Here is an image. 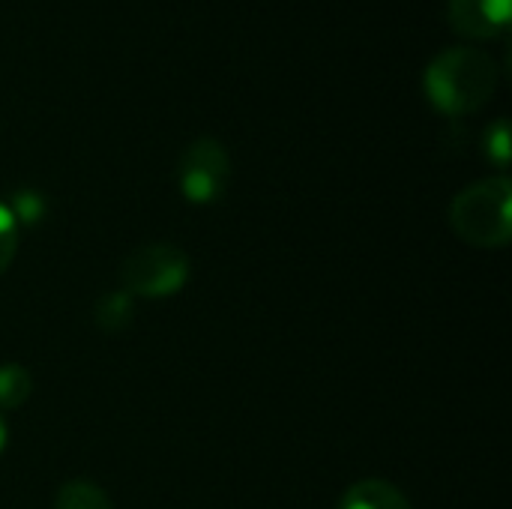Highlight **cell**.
I'll return each instance as SVG.
<instances>
[{"instance_id":"8fae6325","label":"cell","mask_w":512,"mask_h":509,"mask_svg":"<svg viewBox=\"0 0 512 509\" xmlns=\"http://www.w3.org/2000/svg\"><path fill=\"white\" fill-rule=\"evenodd\" d=\"M486 156L498 168H507V162H510V123L507 120H495L486 129Z\"/></svg>"},{"instance_id":"5b68a950","label":"cell","mask_w":512,"mask_h":509,"mask_svg":"<svg viewBox=\"0 0 512 509\" xmlns=\"http://www.w3.org/2000/svg\"><path fill=\"white\" fill-rule=\"evenodd\" d=\"M447 18L459 36L495 39L512 18V0H450Z\"/></svg>"},{"instance_id":"8992f818","label":"cell","mask_w":512,"mask_h":509,"mask_svg":"<svg viewBox=\"0 0 512 509\" xmlns=\"http://www.w3.org/2000/svg\"><path fill=\"white\" fill-rule=\"evenodd\" d=\"M339 509H411V504L387 480H360L342 495Z\"/></svg>"},{"instance_id":"ba28073f","label":"cell","mask_w":512,"mask_h":509,"mask_svg":"<svg viewBox=\"0 0 512 509\" xmlns=\"http://www.w3.org/2000/svg\"><path fill=\"white\" fill-rule=\"evenodd\" d=\"M54 509H111L108 495L90 480H69L57 489Z\"/></svg>"},{"instance_id":"30bf717a","label":"cell","mask_w":512,"mask_h":509,"mask_svg":"<svg viewBox=\"0 0 512 509\" xmlns=\"http://www.w3.org/2000/svg\"><path fill=\"white\" fill-rule=\"evenodd\" d=\"M9 213H12V219H15V225H36V222H42V216H45V198L36 192V189H18L12 198H9Z\"/></svg>"},{"instance_id":"6da1fadb","label":"cell","mask_w":512,"mask_h":509,"mask_svg":"<svg viewBox=\"0 0 512 509\" xmlns=\"http://www.w3.org/2000/svg\"><path fill=\"white\" fill-rule=\"evenodd\" d=\"M498 87V66L480 48H450L441 51L426 69L429 102L450 117L480 111Z\"/></svg>"},{"instance_id":"4fadbf2b","label":"cell","mask_w":512,"mask_h":509,"mask_svg":"<svg viewBox=\"0 0 512 509\" xmlns=\"http://www.w3.org/2000/svg\"><path fill=\"white\" fill-rule=\"evenodd\" d=\"M6 438H9V432H6V420H3V414H0V453L6 450Z\"/></svg>"},{"instance_id":"7a4b0ae2","label":"cell","mask_w":512,"mask_h":509,"mask_svg":"<svg viewBox=\"0 0 512 509\" xmlns=\"http://www.w3.org/2000/svg\"><path fill=\"white\" fill-rule=\"evenodd\" d=\"M512 183L486 177L465 186L450 204V225L459 240L477 249H504L512 240Z\"/></svg>"},{"instance_id":"277c9868","label":"cell","mask_w":512,"mask_h":509,"mask_svg":"<svg viewBox=\"0 0 512 509\" xmlns=\"http://www.w3.org/2000/svg\"><path fill=\"white\" fill-rule=\"evenodd\" d=\"M231 177V159L228 150L210 138H195L177 159V186L192 204H210L216 201Z\"/></svg>"},{"instance_id":"52a82bcc","label":"cell","mask_w":512,"mask_h":509,"mask_svg":"<svg viewBox=\"0 0 512 509\" xmlns=\"http://www.w3.org/2000/svg\"><path fill=\"white\" fill-rule=\"evenodd\" d=\"M132 315H135V297H129L123 288L102 294L93 306V324L99 333H108V336L123 333L132 324Z\"/></svg>"},{"instance_id":"7c38bea8","label":"cell","mask_w":512,"mask_h":509,"mask_svg":"<svg viewBox=\"0 0 512 509\" xmlns=\"http://www.w3.org/2000/svg\"><path fill=\"white\" fill-rule=\"evenodd\" d=\"M15 252H18V225L12 219L9 207L0 204V276L15 261Z\"/></svg>"},{"instance_id":"9c48e42d","label":"cell","mask_w":512,"mask_h":509,"mask_svg":"<svg viewBox=\"0 0 512 509\" xmlns=\"http://www.w3.org/2000/svg\"><path fill=\"white\" fill-rule=\"evenodd\" d=\"M30 393H33L30 372L18 363H3L0 366V408L15 411L30 399Z\"/></svg>"},{"instance_id":"3957f363","label":"cell","mask_w":512,"mask_h":509,"mask_svg":"<svg viewBox=\"0 0 512 509\" xmlns=\"http://www.w3.org/2000/svg\"><path fill=\"white\" fill-rule=\"evenodd\" d=\"M192 264L171 243H144L132 249L120 267V288L129 297H174L186 288Z\"/></svg>"}]
</instances>
